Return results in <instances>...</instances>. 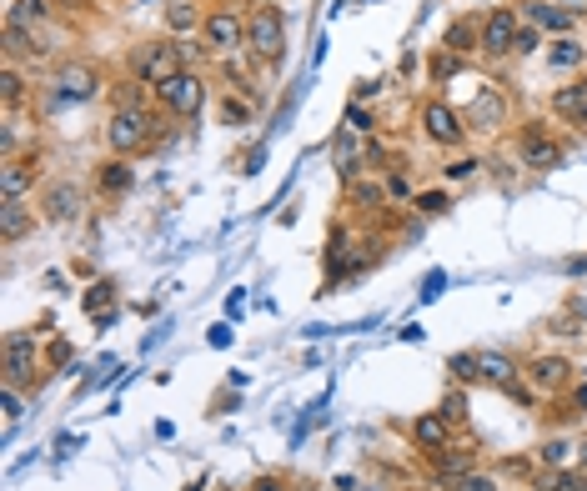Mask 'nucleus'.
Here are the masks:
<instances>
[{
  "instance_id": "27",
  "label": "nucleus",
  "mask_w": 587,
  "mask_h": 491,
  "mask_svg": "<svg viewBox=\"0 0 587 491\" xmlns=\"http://www.w3.org/2000/svg\"><path fill=\"white\" fill-rule=\"evenodd\" d=\"M387 201H392V196H387V181H367V176H362V181L347 186V206H357L362 216H377Z\"/></svg>"
},
{
  "instance_id": "31",
  "label": "nucleus",
  "mask_w": 587,
  "mask_h": 491,
  "mask_svg": "<svg viewBox=\"0 0 587 491\" xmlns=\"http://www.w3.org/2000/svg\"><path fill=\"white\" fill-rule=\"evenodd\" d=\"M6 21H16V26H46L51 21V0H16V6L6 11Z\"/></svg>"
},
{
  "instance_id": "13",
  "label": "nucleus",
  "mask_w": 587,
  "mask_h": 491,
  "mask_svg": "<svg viewBox=\"0 0 587 491\" xmlns=\"http://www.w3.org/2000/svg\"><path fill=\"white\" fill-rule=\"evenodd\" d=\"M81 211H86V196H81L76 181H51L41 191V216L51 226H71V221H81Z\"/></svg>"
},
{
  "instance_id": "40",
  "label": "nucleus",
  "mask_w": 587,
  "mask_h": 491,
  "mask_svg": "<svg viewBox=\"0 0 587 491\" xmlns=\"http://www.w3.org/2000/svg\"><path fill=\"white\" fill-rule=\"evenodd\" d=\"M477 166H482V156H457V161L447 166V181H467Z\"/></svg>"
},
{
  "instance_id": "48",
  "label": "nucleus",
  "mask_w": 587,
  "mask_h": 491,
  "mask_svg": "<svg viewBox=\"0 0 587 491\" xmlns=\"http://www.w3.org/2000/svg\"><path fill=\"white\" fill-rule=\"evenodd\" d=\"M141 6H146V0H141Z\"/></svg>"
},
{
  "instance_id": "12",
  "label": "nucleus",
  "mask_w": 587,
  "mask_h": 491,
  "mask_svg": "<svg viewBox=\"0 0 587 491\" xmlns=\"http://www.w3.org/2000/svg\"><path fill=\"white\" fill-rule=\"evenodd\" d=\"M36 366H41V336L36 331H11L6 336V371H0V381L26 386V381H36Z\"/></svg>"
},
{
  "instance_id": "38",
  "label": "nucleus",
  "mask_w": 587,
  "mask_h": 491,
  "mask_svg": "<svg viewBox=\"0 0 587 491\" xmlns=\"http://www.w3.org/2000/svg\"><path fill=\"white\" fill-rule=\"evenodd\" d=\"M0 406H6V421H16V416L26 411V401H21V386H11V381H0Z\"/></svg>"
},
{
  "instance_id": "7",
  "label": "nucleus",
  "mask_w": 587,
  "mask_h": 491,
  "mask_svg": "<svg viewBox=\"0 0 587 491\" xmlns=\"http://www.w3.org/2000/svg\"><path fill=\"white\" fill-rule=\"evenodd\" d=\"M507 116H512L507 96H502L492 81H477V96L462 106L467 131H477V136H502V131H507Z\"/></svg>"
},
{
  "instance_id": "19",
  "label": "nucleus",
  "mask_w": 587,
  "mask_h": 491,
  "mask_svg": "<svg viewBox=\"0 0 587 491\" xmlns=\"http://www.w3.org/2000/svg\"><path fill=\"white\" fill-rule=\"evenodd\" d=\"M517 11H522L527 26H537V31L552 36V41H557V36H572V26H577V21L557 6V0H527V6H517Z\"/></svg>"
},
{
  "instance_id": "18",
  "label": "nucleus",
  "mask_w": 587,
  "mask_h": 491,
  "mask_svg": "<svg viewBox=\"0 0 587 491\" xmlns=\"http://www.w3.org/2000/svg\"><path fill=\"white\" fill-rule=\"evenodd\" d=\"M36 176H41V166H36V151L21 161V156H11L6 166H0V201H26L31 191H36Z\"/></svg>"
},
{
  "instance_id": "42",
  "label": "nucleus",
  "mask_w": 587,
  "mask_h": 491,
  "mask_svg": "<svg viewBox=\"0 0 587 491\" xmlns=\"http://www.w3.org/2000/svg\"><path fill=\"white\" fill-rule=\"evenodd\" d=\"M347 126H352L357 136H367V131H372V116H367V111H362V106L352 101V106H347Z\"/></svg>"
},
{
  "instance_id": "9",
  "label": "nucleus",
  "mask_w": 587,
  "mask_h": 491,
  "mask_svg": "<svg viewBox=\"0 0 587 491\" xmlns=\"http://www.w3.org/2000/svg\"><path fill=\"white\" fill-rule=\"evenodd\" d=\"M522 381H527L537 396H557V391H567V386L577 381V371H572V361H567L562 351H537V356L522 361Z\"/></svg>"
},
{
  "instance_id": "37",
  "label": "nucleus",
  "mask_w": 587,
  "mask_h": 491,
  "mask_svg": "<svg viewBox=\"0 0 587 491\" xmlns=\"http://www.w3.org/2000/svg\"><path fill=\"white\" fill-rule=\"evenodd\" d=\"M382 181H387V196H392V201H412V181H407V166H392V171H387Z\"/></svg>"
},
{
  "instance_id": "6",
  "label": "nucleus",
  "mask_w": 587,
  "mask_h": 491,
  "mask_svg": "<svg viewBox=\"0 0 587 491\" xmlns=\"http://www.w3.org/2000/svg\"><path fill=\"white\" fill-rule=\"evenodd\" d=\"M201 46L221 61V56H241L246 51V16L236 6H216L206 11V26H201Z\"/></svg>"
},
{
  "instance_id": "44",
  "label": "nucleus",
  "mask_w": 587,
  "mask_h": 491,
  "mask_svg": "<svg viewBox=\"0 0 587 491\" xmlns=\"http://www.w3.org/2000/svg\"><path fill=\"white\" fill-rule=\"evenodd\" d=\"M442 281H447V276H442V271H432V276L422 281V301H432V296L442 291Z\"/></svg>"
},
{
  "instance_id": "29",
  "label": "nucleus",
  "mask_w": 587,
  "mask_h": 491,
  "mask_svg": "<svg viewBox=\"0 0 587 491\" xmlns=\"http://www.w3.org/2000/svg\"><path fill=\"white\" fill-rule=\"evenodd\" d=\"M26 96H31V81H26V71L6 61V76H0V101H6V111L16 116V111L26 106Z\"/></svg>"
},
{
  "instance_id": "39",
  "label": "nucleus",
  "mask_w": 587,
  "mask_h": 491,
  "mask_svg": "<svg viewBox=\"0 0 587 491\" xmlns=\"http://www.w3.org/2000/svg\"><path fill=\"white\" fill-rule=\"evenodd\" d=\"M542 41H547V36H542L537 26H527V21H522V31H517V56H537V51H542Z\"/></svg>"
},
{
  "instance_id": "24",
  "label": "nucleus",
  "mask_w": 587,
  "mask_h": 491,
  "mask_svg": "<svg viewBox=\"0 0 587 491\" xmlns=\"http://www.w3.org/2000/svg\"><path fill=\"white\" fill-rule=\"evenodd\" d=\"M201 26H206V16H201V6H196V0H166V31H171L176 41L196 36Z\"/></svg>"
},
{
  "instance_id": "3",
  "label": "nucleus",
  "mask_w": 587,
  "mask_h": 491,
  "mask_svg": "<svg viewBox=\"0 0 587 491\" xmlns=\"http://www.w3.org/2000/svg\"><path fill=\"white\" fill-rule=\"evenodd\" d=\"M246 56L261 61V66H276L286 56V16L271 6V0H261V6L246 11Z\"/></svg>"
},
{
  "instance_id": "47",
  "label": "nucleus",
  "mask_w": 587,
  "mask_h": 491,
  "mask_svg": "<svg viewBox=\"0 0 587 491\" xmlns=\"http://www.w3.org/2000/svg\"><path fill=\"white\" fill-rule=\"evenodd\" d=\"M51 6H86V0H51Z\"/></svg>"
},
{
  "instance_id": "41",
  "label": "nucleus",
  "mask_w": 587,
  "mask_h": 491,
  "mask_svg": "<svg viewBox=\"0 0 587 491\" xmlns=\"http://www.w3.org/2000/svg\"><path fill=\"white\" fill-rule=\"evenodd\" d=\"M447 366H452V376H457V381H477V366H472V351H457V356H452Z\"/></svg>"
},
{
  "instance_id": "34",
  "label": "nucleus",
  "mask_w": 587,
  "mask_h": 491,
  "mask_svg": "<svg viewBox=\"0 0 587 491\" xmlns=\"http://www.w3.org/2000/svg\"><path fill=\"white\" fill-rule=\"evenodd\" d=\"M442 491H502V481H497L492 471H477V466H472V471L452 476V481H447Z\"/></svg>"
},
{
  "instance_id": "2",
  "label": "nucleus",
  "mask_w": 587,
  "mask_h": 491,
  "mask_svg": "<svg viewBox=\"0 0 587 491\" xmlns=\"http://www.w3.org/2000/svg\"><path fill=\"white\" fill-rule=\"evenodd\" d=\"M186 56H191V46L176 41V36H166V41H141V46L131 51V81H141V86L151 91V86L181 76V71H186Z\"/></svg>"
},
{
  "instance_id": "4",
  "label": "nucleus",
  "mask_w": 587,
  "mask_h": 491,
  "mask_svg": "<svg viewBox=\"0 0 587 491\" xmlns=\"http://www.w3.org/2000/svg\"><path fill=\"white\" fill-rule=\"evenodd\" d=\"M101 96V71L91 61H61L46 81V101L51 106H86Z\"/></svg>"
},
{
  "instance_id": "26",
  "label": "nucleus",
  "mask_w": 587,
  "mask_h": 491,
  "mask_svg": "<svg viewBox=\"0 0 587 491\" xmlns=\"http://www.w3.org/2000/svg\"><path fill=\"white\" fill-rule=\"evenodd\" d=\"M477 36H482V16H457V21L442 31V46L457 51V56H472V51H477Z\"/></svg>"
},
{
  "instance_id": "28",
  "label": "nucleus",
  "mask_w": 587,
  "mask_h": 491,
  "mask_svg": "<svg viewBox=\"0 0 587 491\" xmlns=\"http://www.w3.org/2000/svg\"><path fill=\"white\" fill-rule=\"evenodd\" d=\"M537 466H542V471H552V466H582L577 441H567V436H547V441L537 446Z\"/></svg>"
},
{
  "instance_id": "22",
  "label": "nucleus",
  "mask_w": 587,
  "mask_h": 491,
  "mask_svg": "<svg viewBox=\"0 0 587 491\" xmlns=\"http://www.w3.org/2000/svg\"><path fill=\"white\" fill-rule=\"evenodd\" d=\"M31 231H36V206H26V201H6V206H0V241H6V246H21Z\"/></svg>"
},
{
  "instance_id": "23",
  "label": "nucleus",
  "mask_w": 587,
  "mask_h": 491,
  "mask_svg": "<svg viewBox=\"0 0 587 491\" xmlns=\"http://www.w3.org/2000/svg\"><path fill=\"white\" fill-rule=\"evenodd\" d=\"M136 186V171H131V161L126 156H111L101 171H96V191L106 196V201H116V196H126Z\"/></svg>"
},
{
  "instance_id": "16",
  "label": "nucleus",
  "mask_w": 587,
  "mask_h": 491,
  "mask_svg": "<svg viewBox=\"0 0 587 491\" xmlns=\"http://www.w3.org/2000/svg\"><path fill=\"white\" fill-rule=\"evenodd\" d=\"M547 111H552L562 126H572V131H587V81L577 76V81L557 86V91L547 96Z\"/></svg>"
},
{
  "instance_id": "14",
  "label": "nucleus",
  "mask_w": 587,
  "mask_h": 491,
  "mask_svg": "<svg viewBox=\"0 0 587 491\" xmlns=\"http://www.w3.org/2000/svg\"><path fill=\"white\" fill-rule=\"evenodd\" d=\"M472 366H477V386H497L507 391L512 381H522V366L512 351H497V346H477L472 351Z\"/></svg>"
},
{
  "instance_id": "25",
  "label": "nucleus",
  "mask_w": 587,
  "mask_h": 491,
  "mask_svg": "<svg viewBox=\"0 0 587 491\" xmlns=\"http://www.w3.org/2000/svg\"><path fill=\"white\" fill-rule=\"evenodd\" d=\"M527 486H537V491H587V466H552V471L537 466V476Z\"/></svg>"
},
{
  "instance_id": "21",
  "label": "nucleus",
  "mask_w": 587,
  "mask_h": 491,
  "mask_svg": "<svg viewBox=\"0 0 587 491\" xmlns=\"http://www.w3.org/2000/svg\"><path fill=\"white\" fill-rule=\"evenodd\" d=\"M582 66H587V41L557 36V41L547 46V71H552V76H577Z\"/></svg>"
},
{
  "instance_id": "17",
  "label": "nucleus",
  "mask_w": 587,
  "mask_h": 491,
  "mask_svg": "<svg viewBox=\"0 0 587 491\" xmlns=\"http://www.w3.org/2000/svg\"><path fill=\"white\" fill-rule=\"evenodd\" d=\"M332 166H337L342 186L362 181V171H367V146H362V136H357L352 126H342V131H337V146H332Z\"/></svg>"
},
{
  "instance_id": "43",
  "label": "nucleus",
  "mask_w": 587,
  "mask_h": 491,
  "mask_svg": "<svg viewBox=\"0 0 587 491\" xmlns=\"http://www.w3.org/2000/svg\"><path fill=\"white\" fill-rule=\"evenodd\" d=\"M567 406L587 416V381H572V386H567Z\"/></svg>"
},
{
  "instance_id": "20",
  "label": "nucleus",
  "mask_w": 587,
  "mask_h": 491,
  "mask_svg": "<svg viewBox=\"0 0 587 491\" xmlns=\"http://www.w3.org/2000/svg\"><path fill=\"white\" fill-rule=\"evenodd\" d=\"M46 56H51V46H46V36H41L36 26L6 21V61H11V66H21V61H46Z\"/></svg>"
},
{
  "instance_id": "15",
  "label": "nucleus",
  "mask_w": 587,
  "mask_h": 491,
  "mask_svg": "<svg viewBox=\"0 0 587 491\" xmlns=\"http://www.w3.org/2000/svg\"><path fill=\"white\" fill-rule=\"evenodd\" d=\"M452 431H457V426H452L442 411H427V416H417V421H412V446L432 461V456H442V451H452V446H457V441H452Z\"/></svg>"
},
{
  "instance_id": "35",
  "label": "nucleus",
  "mask_w": 587,
  "mask_h": 491,
  "mask_svg": "<svg viewBox=\"0 0 587 491\" xmlns=\"http://www.w3.org/2000/svg\"><path fill=\"white\" fill-rule=\"evenodd\" d=\"M437 411H442L452 426H467V391H462V386H452V391L442 396V406H437Z\"/></svg>"
},
{
  "instance_id": "10",
  "label": "nucleus",
  "mask_w": 587,
  "mask_h": 491,
  "mask_svg": "<svg viewBox=\"0 0 587 491\" xmlns=\"http://www.w3.org/2000/svg\"><path fill=\"white\" fill-rule=\"evenodd\" d=\"M517 166H527V171H557L562 166V146H557V136L542 121H522V131H517Z\"/></svg>"
},
{
  "instance_id": "33",
  "label": "nucleus",
  "mask_w": 587,
  "mask_h": 491,
  "mask_svg": "<svg viewBox=\"0 0 587 491\" xmlns=\"http://www.w3.org/2000/svg\"><path fill=\"white\" fill-rule=\"evenodd\" d=\"M251 111H256V101H236V91H226V96H221V106H216L221 126H231V131L251 126Z\"/></svg>"
},
{
  "instance_id": "45",
  "label": "nucleus",
  "mask_w": 587,
  "mask_h": 491,
  "mask_svg": "<svg viewBox=\"0 0 587 491\" xmlns=\"http://www.w3.org/2000/svg\"><path fill=\"white\" fill-rule=\"evenodd\" d=\"M557 6H562L572 21H582V16H587V0H557Z\"/></svg>"
},
{
  "instance_id": "30",
  "label": "nucleus",
  "mask_w": 587,
  "mask_h": 491,
  "mask_svg": "<svg viewBox=\"0 0 587 491\" xmlns=\"http://www.w3.org/2000/svg\"><path fill=\"white\" fill-rule=\"evenodd\" d=\"M111 301H116V281H91V291L81 296V306L96 316V326H111Z\"/></svg>"
},
{
  "instance_id": "32",
  "label": "nucleus",
  "mask_w": 587,
  "mask_h": 491,
  "mask_svg": "<svg viewBox=\"0 0 587 491\" xmlns=\"http://www.w3.org/2000/svg\"><path fill=\"white\" fill-rule=\"evenodd\" d=\"M462 61H467V56H457V51L437 46V51H432V61H427V76H432L437 86H447L452 76H462Z\"/></svg>"
},
{
  "instance_id": "46",
  "label": "nucleus",
  "mask_w": 587,
  "mask_h": 491,
  "mask_svg": "<svg viewBox=\"0 0 587 491\" xmlns=\"http://www.w3.org/2000/svg\"><path fill=\"white\" fill-rule=\"evenodd\" d=\"M256 491H286V486H281V476H261V481H256Z\"/></svg>"
},
{
  "instance_id": "1",
  "label": "nucleus",
  "mask_w": 587,
  "mask_h": 491,
  "mask_svg": "<svg viewBox=\"0 0 587 491\" xmlns=\"http://www.w3.org/2000/svg\"><path fill=\"white\" fill-rule=\"evenodd\" d=\"M161 121H156V111H146V106H111V116H106V151L111 156H141V151H151L156 146V131Z\"/></svg>"
},
{
  "instance_id": "49",
  "label": "nucleus",
  "mask_w": 587,
  "mask_h": 491,
  "mask_svg": "<svg viewBox=\"0 0 587 491\" xmlns=\"http://www.w3.org/2000/svg\"><path fill=\"white\" fill-rule=\"evenodd\" d=\"M522 6H527V0H522Z\"/></svg>"
},
{
  "instance_id": "8",
  "label": "nucleus",
  "mask_w": 587,
  "mask_h": 491,
  "mask_svg": "<svg viewBox=\"0 0 587 491\" xmlns=\"http://www.w3.org/2000/svg\"><path fill=\"white\" fill-rule=\"evenodd\" d=\"M417 126H422V136H427L437 151H457V146L472 136L467 121H462V111L447 106V101H427V106L417 111Z\"/></svg>"
},
{
  "instance_id": "50",
  "label": "nucleus",
  "mask_w": 587,
  "mask_h": 491,
  "mask_svg": "<svg viewBox=\"0 0 587 491\" xmlns=\"http://www.w3.org/2000/svg\"><path fill=\"white\" fill-rule=\"evenodd\" d=\"M532 491H537V486H532Z\"/></svg>"
},
{
  "instance_id": "5",
  "label": "nucleus",
  "mask_w": 587,
  "mask_h": 491,
  "mask_svg": "<svg viewBox=\"0 0 587 491\" xmlns=\"http://www.w3.org/2000/svg\"><path fill=\"white\" fill-rule=\"evenodd\" d=\"M517 31H522V11H517V6H492V11L482 16L477 56H487V61H507V56H517Z\"/></svg>"
},
{
  "instance_id": "36",
  "label": "nucleus",
  "mask_w": 587,
  "mask_h": 491,
  "mask_svg": "<svg viewBox=\"0 0 587 491\" xmlns=\"http://www.w3.org/2000/svg\"><path fill=\"white\" fill-rule=\"evenodd\" d=\"M412 206H417V216H442V211L452 206V196H447V191H417Z\"/></svg>"
},
{
  "instance_id": "11",
  "label": "nucleus",
  "mask_w": 587,
  "mask_h": 491,
  "mask_svg": "<svg viewBox=\"0 0 587 491\" xmlns=\"http://www.w3.org/2000/svg\"><path fill=\"white\" fill-rule=\"evenodd\" d=\"M151 91H156V101L171 116H201V106H206V76L201 71H181V76H171V81H161Z\"/></svg>"
}]
</instances>
